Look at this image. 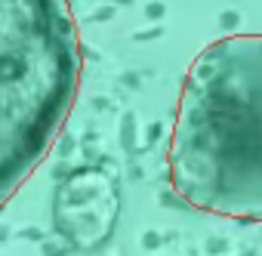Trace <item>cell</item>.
I'll use <instances>...</instances> for the list:
<instances>
[{"instance_id": "cell-2", "label": "cell", "mask_w": 262, "mask_h": 256, "mask_svg": "<svg viewBox=\"0 0 262 256\" xmlns=\"http://www.w3.org/2000/svg\"><path fill=\"white\" fill-rule=\"evenodd\" d=\"M80 80L68 0H0V201L47 158Z\"/></svg>"}, {"instance_id": "cell-1", "label": "cell", "mask_w": 262, "mask_h": 256, "mask_svg": "<svg viewBox=\"0 0 262 256\" xmlns=\"http://www.w3.org/2000/svg\"><path fill=\"white\" fill-rule=\"evenodd\" d=\"M170 176L198 210L262 219V34L216 40L191 62Z\"/></svg>"}]
</instances>
